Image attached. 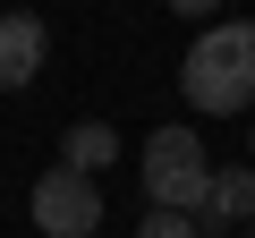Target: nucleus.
Returning a JSON list of instances; mask_svg holds the SVG:
<instances>
[{
    "label": "nucleus",
    "mask_w": 255,
    "mask_h": 238,
    "mask_svg": "<svg viewBox=\"0 0 255 238\" xmlns=\"http://www.w3.org/2000/svg\"><path fill=\"white\" fill-rule=\"evenodd\" d=\"M247 153H255V128H247Z\"/></svg>",
    "instance_id": "1a4fd4ad"
},
{
    "label": "nucleus",
    "mask_w": 255,
    "mask_h": 238,
    "mask_svg": "<svg viewBox=\"0 0 255 238\" xmlns=\"http://www.w3.org/2000/svg\"><path fill=\"white\" fill-rule=\"evenodd\" d=\"M51 60V26L43 17H26V9H9L0 17V94H17V85H34V68Z\"/></svg>",
    "instance_id": "20e7f679"
},
{
    "label": "nucleus",
    "mask_w": 255,
    "mask_h": 238,
    "mask_svg": "<svg viewBox=\"0 0 255 238\" xmlns=\"http://www.w3.org/2000/svg\"><path fill=\"white\" fill-rule=\"evenodd\" d=\"M230 221H255V170H213V196H204V213H196V230L204 238H221Z\"/></svg>",
    "instance_id": "39448f33"
},
{
    "label": "nucleus",
    "mask_w": 255,
    "mask_h": 238,
    "mask_svg": "<svg viewBox=\"0 0 255 238\" xmlns=\"http://www.w3.org/2000/svg\"><path fill=\"white\" fill-rule=\"evenodd\" d=\"M247 238H255V221H247Z\"/></svg>",
    "instance_id": "9d476101"
},
{
    "label": "nucleus",
    "mask_w": 255,
    "mask_h": 238,
    "mask_svg": "<svg viewBox=\"0 0 255 238\" xmlns=\"http://www.w3.org/2000/svg\"><path fill=\"white\" fill-rule=\"evenodd\" d=\"M60 162L94 179V170H111V162H119V136L102 128V119H77V128H68V145H60Z\"/></svg>",
    "instance_id": "423d86ee"
},
{
    "label": "nucleus",
    "mask_w": 255,
    "mask_h": 238,
    "mask_svg": "<svg viewBox=\"0 0 255 238\" xmlns=\"http://www.w3.org/2000/svg\"><path fill=\"white\" fill-rule=\"evenodd\" d=\"M221 0H170V17H213Z\"/></svg>",
    "instance_id": "6e6552de"
},
{
    "label": "nucleus",
    "mask_w": 255,
    "mask_h": 238,
    "mask_svg": "<svg viewBox=\"0 0 255 238\" xmlns=\"http://www.w3.org/2000/svg\"><path fill=\"white\" fill-rule=\"evenodd\" d=\"M34 230L43 238H94L102 230V187L85 179V170H43L34 179Z\"/></svg>",
    "instance_id": "7ed1b4c3"
},
{
    "label": "nucleus",
    "mask_w": 255,
    "mask_h": 238,
    "mask_svg": "<svg viewBox=\"0 0 255 238\" xmlns=\"http://www.w3.org/2000/svg\"><path fill=\"white\" fill-rule=\"evenodd\" d=\"M179 94H187L196 111H213V119H238V111L255 102V26H247V17L204 26V34L187 43V60H179Z\"/></svg>",
    "instance_id": "f257e3e1"
},
{
    "label": "nucleus",
    "mask_w": 255,
    "mask_h": 238,
    "mask_svg": "<svg viewBox=\"0 0 255 238\" xmlns=\"http://www.w3.org/2000/svg\"><path fill=\"white\" fill-rule=\"evenodd\" d=\"M145 196H153V213H204L213 162H204L196 128H153L145 136Z\"/></svg>",
    "instance_id": "f03ea898"
},
{
    "label": "nucleus",
    "mask_w": 255,
    "mask_h": 238,
    "mask_svg": "<svg viewBox=\"0 0 255 238\" xmlns=\"http://www.w3.org/2000/svg\"><path fill=\"white\" fill-rule=\"evenodd\" d=\"M136 238H204V230H196V213H145Z\"/></svg>",
    "instance_id": "0eeeda50"
}]
</instances>
